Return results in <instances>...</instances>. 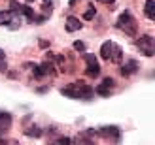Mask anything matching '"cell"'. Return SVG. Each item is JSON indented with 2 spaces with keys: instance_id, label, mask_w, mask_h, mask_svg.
Listing matches in <instances>:
<instances>
[{
  "instance_id": "1",
  "label": "cell",
  "mask_w": 155,
  "mask_h": 145,
  "mask_svg": "<svg viewBox=\"0 0 155 145\" xmlns=\"http://www.w3.org/2000/svg\"><path fill=\"white\" fill-rule=\"evenodd\" d=\"M61 93H63L64 96H68V98L89 100V98H93V94H95V89L89 87L87 83H83V81H76V83H70L68 87H64Z\"/></svg>"
},
{
  "instance_id": "2",
  "label": "cell",
  "mask_w": 155,
  "mask_h": 145,
  "mask_svg": "<svg viewBox=\"0 0 155 145\" xmlns=\"http://www.w3.org/2000/svg\"><path fill=\"white\" fill-rule=\"evenodd\" d=\"M23 23V13L19 11H13V10H6V11H0V27H10L12 30L19 28Z\"/></svg>"
},
{
  "instance_id": "3",
  "label": "cell",
  "mask_w": 155,
  "mask_h": 145,
  "mask_svg": "<svg viewBox=\"0 0 155 145\" xmlns=\"http://www.w3.org/2000/svg\"><path fill=\"white\" fill-rule=\"evenodd\" d=\"M117 28L123 30V32L129 34V36H134V34H136V21H134L133 15H130V11H123V13L119 15V19H117Z\"/></svg>"
},
{
  "instance_id": "4",
  "label": "cell",
  "mask_w": 155,
  "mask_h": 145,
  "mask_svg": "<svg viewBox=\"0 0 155 145\" xmlns=\"http://www.w3.org/2000/svg\"><path fill=\"white\" fill-rule=\"evenodd\" d=\"M136 47L140 49L142 55L153 57V53H155V40H153L150 34H144V36H140V38L136 40Z\"/></svg>"
},
{
  "instance_id": "5",
  "label": "cell",
  "mask_w": 155,
  "mask_h": 145,
  "mask_svg": "<svg viewBox=\"0 0 155 145\" xmlns=\"http://www.w3.org/2000/svg\"><path fill=\"white\" fill-rule=\"evenodd\" d=\"M85 64H87V75H91V77H97V75L100 74V64L95 55H85Z\"/></svg>"
},
{
  "instance_id": "6",
  "label": "cell",
  "mask_w": 155,
  "mask_h": 145,
  "mask_svg": "<svg viewBox=\"0 0 155 145\" xmlns=\"http://www.w3.org/2000/svg\"><path fill=\"white\" fill-rule=\"evenodd\" d=\"M114 87H115V81H114L112 77H106V79L97 87L95 93H98L100 96H110V93L114 90Z\"/></svg>"
},
{
  "instance_id": "7",
  "label": "cell",
  "mask_w": 155,
  "mask_h": 145,
  "mask_svg": "<svg viewBox=\"0 0 155 145\" xmlns=\"http://www.w3.org/2000/svg\"><path fill=\"white\" fill-rule=\"evenodd\" d=\"M53 70H55V66H53L51 62L38 64V66H34V77H45V75L53 74Z\"/></svg>"
},
{
  "instance_id": "8",
  "label": "cell",
  "mask_w": 155,
  "mask_h": 145,
  "mask_svg": "<svg viewBox=\"0 0 155 145\" xmlns=\"http://www.w3.org/2000/svg\"><path fill=\"white\" fill-rule=\"evenodd\" d=\"M136 72H138V62L136 60H127V62L121 66V74L125 75V77H129V75H133Z\"/></svg>"
},
{
  "instance_id": "9",
  "label": "cell",
  "mask_w": 155,
  "mask_h": 145,
  "mask_svg": "<svg viewBox=\"0 0 155 145\" xmlns=\"http://www.w3.org/2000/svg\"><path fill=\"white\" fill-rule=\"evenodd\" d=\"M12 128V115L10 113H0V132H8Z\"/></svg>"
},
{
  "instance_id": "10",
  "label": "cell",
  "mask_w": 155,
  "mask_h": 145,
  "mask_svg": "<svg viewBox=\"0 0 155 145\" xmlns=\"http://www.w3.org/2000/svg\"><path fill=\"white\" fill-rule=\"evenodd\" d=\"M100 136H104V138H115L117 140L119 138V128L117 126H104V128H100Z\"/></svg>"
},
{
  "instance_id": "11",
  "label": "cell",
  "mask_w": 155,
  "mask_h": 145,
  "mask_svg": "<svg viewBox=\"0 0 155 145\" xmlns=\"http://www.w3.org/2000/svg\"><path fill=\"white\" fill-rule=\"evenodd\" d=\"M81 27L83 25H81V21L78 17H72V15H70V17L66 19V30H68V32H76V30H80Z\"/></svg>"
},
{
  "instance_id": "12",
  "label": "cell",
  "mask_w": 155,
  "mask_h": 145,
  "mask_svg": "<svg viewBox=\"0 0 155 145\" xmlns=\"http://www.w3.org/2000/svg\"><path fill=\"white\" fill-rule=\"evenodd\" d=\"M112 53H114V42L102 43V47H100V57H102L104 60H110L112 58Z\"/></svg>"
},
{
  "instance_id": "13",
  "label": "cell",
  "mask_w": 155,
  "mask_h": 145,
  "mask_svg": "<svg viewBox=\"0 0 155 145\" xmlns=\"http://www.w3.org/2000/svg\"><path fill=\"white\" fill-rule=\"evenodd\" d=\"M146 17L150 21L155 19V2L153 0H146Z\"/></svg>"
},
{
  "instance_id": "14",
  "label": "cell",
  "mask_w": 155,
  "mask_h": 145,
  "mask_svg": "<svg viewBox=\"0 0 155 145\" xmlns=\"http://www.w3.org/2000/svg\"><path fill=\"white\" fill-rule=\"evenodd\" d=\"M121 58H123V51H121V47L119 45H115L114 43V53H112V62H121Z\"/></svg>"
},
{
  "instance_id": "15",
  "label": "cell",
  "mask_w": 155,
  "mask_h": 145,
  "mask_svg": "<svg viewBox=\"0 0 155 145\" xmlns=\"http://www.w3.org/2000/svg\"><path fill=\"white\" fill-rule=\"evenodd\" d=\"M95 13H97V11H95V6H93V4H91V6L87 8V11H85V13H83V19H85V21H91L93 17H95Z\"/></svg>"
},
{
  "instance_id": "16",
  "label": "cell",
  "mask_w": 155,
  "mask_h": 145,
  "mask_svg": "<svg viewBox=\"0 0 155 145\" xmlns=\"http://www.w3.org/2000/svg\"><path fill=\"white\" fill-rule=\"evenodd\" d=\"M25 134H27V136H34V138H40V136H42V130H40L38 126H32V128H28Z\"/></svg>"
},
{
  "instance_id": "17",
  "label": "cell",
  "mask_w": 155,
  "mask_h": 145,
  "mask_svg": "<svg viewBox=\"0 0 155 145\" xmlns=\"http://www.w3.org/2000/svg\"><path fill=\"white\" fill-rule=\"evenodd\" d=\"M74 49H76V51H85V43H83V42H76V43H74Z\"/></svg>"
},
{
  "instance_id": "18",
  "label": "cell",
  "mask_w": 155,
  "mask_h": 145,
  "mask_svg": "<svg viewBox=\"0 0 155 145\" xmlns=\"http://www.w3.org/2000/svg\"><path fill=\"white\" fill-rule=\"evenodd\" d=\"M74 140H70V138H59L57 140V143H72Z\"/></svg>"
},
{
  "instance_id": "19",
  "label": "cell",
  "mask_w": 155,
  "mask_h": 145,
  "mask_svg": "<svg viewBox=\"0 0 155 145\" xmlns=\"http://www.w3.org/2000/svg\"><path fill=\"white\" fill-rule=\"evenodd\" d=\"M6 60H0V72H6Z\"/></svg>"
},
{
  "instance_id": "20",
  "label": "cell",
  "mask_w": 155,
  "mask_h": 145,
  "mask_svg": "<svg viewBox=\"0 0 155 145\" xmlns=\"http://www.w3.org/2000/svg\"><path fill=\"white\" fill-rule=\"evenodd\" d=\"M98 2H102V4H112V2H115V0H98Z\"/></svg>"
},
{
  "instance_id": "21",
  "label": "cell",
  "mask_w": 155,
  "mask_h": 145,
  "mask_svg": "<svg viewBox=\"0 0 155 145\" xmlns=\"http://www.w3.org/2000/svg\"><path fill=\"white\" fill-rule=\"evenodd\" d=\"M0 60H4V51L0 49Z\"/></svg>"
},
{
  "instance_id": "22",
  "label": "cell",
  "mask_w": 155,
  "mask_h": 145,
  "mask_svg": "<svg viewBox=\"0 0 155 145\" xmlns=\"http://www.w3.org/2000/svg\"><path fill=\"white\" fill-rule=\"evenodd\" d=\"M27 2H32V0H27Z\"/></svg>"
}]
</instances>
